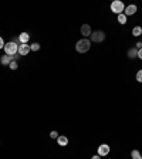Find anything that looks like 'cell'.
Masks as SVG:
<instances>
[{
    "label": "cell",
    "instance_id": "8",
    "mask_svg": "<svg viewBox=\"0 0 142 159\" xmlns=\"http://www.w3.org/2000/svg\"><path fill=\"white\" fill-rule=\"evenodd\" d=\"M30 51H31V50H30V45L28 44H20L19 45V51H17V53H19L20 55H27Z\"/></svg>",
    "mask_w": 142,
    "mask_h": 159
},
{
    "label": "cell",
    "instance_id": "13",
    "mask_svg": "<svg viewBox=\"0 0 142 159\" xmlns=\"http://www.w3.org/2000/svg\"><path fill=\"white\" fill-rule=\"evenodd\" d=\"M141 34H142V27L137 26V27H134V28H132V36H135V37H139Z\"/></svg>",
    "mask_w": 142,
    "mask_h": 159
},
{
    "label": "cell",
    "instance_id": "20",
    "mask_svg": "<svg viewBox=\"0 0 142 159\" xmlns=\"http://www.w3.org/2000/svg\"><path fill=\"white\" fill-rule=\"evenodd\" d=\"M4 45H6V43H4L3 37H0V50H1V48H4Z\"/></svg>",
    "mask_w": 142,
    "mask_h": 159
},
{
    "label": "cell",
    "instance_id": "21",
    "mask_svg": "<svg viewBox=\"0 0 142 159\" xmlns=\"http://www.w3.org/2000/svg\"><path fill=\"white\" fill-rule=\"evenodd\" d=\"M135 45H137V48H138V50H141V48H142V43H141V41H138Z\"/></svg>",
    "mask_w": 142,
    "mask_h": 159
},
{
    "label": "cell",
    "instance_id": "24",
    "mask_svg": "<svg viewBox=\"0 0 142 159\" xmlns=\"http://www.w3.org/2000/svg\"><path fill=\"white\" fill-rule=\"evenodd\" d=\"M134 159H142V156H138V158H134Z\"/></svg>",
    "mask_w": 142,
    "mask_h": 159
},
{
    "label": "cell",
    "instance_id": "12",
    "mask_svg": "<svg viewBox=\"0 0 142 159\" xmlns=\"http://www.w3.org/2000/svg\"><path fill=\"white\" fill-rule=\"evenodd\" d=\"M128 57L129 58H137L138 57V48L137 47H132L128 50Z\"/></svg>",
    "mask_w": 142,
    "mask_h": 159
},
{
    "label": "cell",
    "instance_id": "23",
    "mask_svg": "<svg viewBox=\"0 0 142 159\" xmlns=\"http://www.w3.org/2000/svg\"><path fill=\"white\" fill-rule=\"evenodd\" d=\"M91 159H101V156H99V155H94Z\"/></svg>",
    "mask_w": 142,
    "mask_h": 159
},
{
    "label": "cell",
    "instance_id": "2",
    "mask_svg": "<svg viewBox=\"0 0 142 159\" xmlns=\"http://www.w3.org/2000/svg\"><path fill=\"white\" fill-rule=\"evenodd\" d=\"M17 51H19V45L16 44L14 41H9V43H6L4 45V53L7 54V55H16L17 54Z\"/></svg>",
    "mask_w": 142,
    "mask_h": 159
},
{
    "label": "cell",
    "instance_id": "16",
    "mask_svg": "<svg viewBox=\"0 0 142 159\" xmlns=\"http://www.w3.org/2000/svg\"><path fill=\"white\" fill-rule=\"evenodd\" d=\"M131 156H132V159H134V158H138V156H141V154H139V151L134 149V151L131 152Z\"/></svg>",
    "mask_w": 142,
    "mask_h": 159
},
{
    "label": "cell",
    "instance_id": "7",
    "mask_svg": "<svg viewBox=\"0 0 142 159\" xmlns=\"http://www.w3.org/2000/svg\"><path fill=\"white\" fill-rule=\"evenodd\" d=\"M91 26L90 24H82L81 26V34H82V37H88V36H91Z\"/></svg>",
    "mask_w": 142,
    "mask_h": 159
},
{
    "label": "cell",
    "instance_id": "17",
    "mask_svg": "<svg viewBox=\"0 0 142 159\" xmlns=\"http://www.w3.org/2000/svg\"><path fill=\"white\" fill-rule=\"evenodd\" d=\"M58 132H57V131H51V134H50V138H51V139H57V138H58Z\"/></svg>",
    "mask_w": 142,
    "mask_h": 159
},
{
    "label": "cell",
    "instance_id": "14",
    "mask_svg": "<svg viewBox=\"0 0 142 159\" xmlns=\"http://www.w3.org/2000/svg\"><path fill=\"white\" fill-rule=\"evenodd\" d=\"M117 17H118V23H119V24H125V23H126V20H128V17H126V16H125L124 13L118 14Z\"/></svg>",
    "mask_w": 142,
    "mask_h": 159
},
{
    "label": "cell",
    "instance_id": "4",
    "mask_svg": "<svg viewBox=\"0 0 142 159\" xmlns=\"http://www.w3.org/2000/svg\"><path fill=\"white\" fill-rule=\"evenodd\" d=\"M90 37H91L90 41H93V43H102V41L105 40V33L101 31V30H97L94 33H91Z\"/></svg>",
    "mask_w": 142,
    "mask_h": 159
},
{
    "label": "cell",
    "instance_id": "10",
    "mask_svg": "<svg viewBox=\"0 0 142 159\" xmlns=\"http://www.w3.org/2000/svg\"><path fill=\"white\" fill-rule=\"evenodd\" d=\"M57 143H58L60 146H67V145H68V138L64 135H60L57 138Z\"/></svg>",
    "mask_w": 142,
    "mask_h": 159
},
{
    "label": "cell",
    "instance_id": "15",
    "mask_svg": "<svg viewBox=\"0 0 142 159\" xmlns=\"http://www.w3.org/2000/svg\"><path fill=\"white\" fill-rule=\"evenodd\" d=\"M30 50L31 51H39L40 50V44L39 43H33V44L30 45Z\"/></svg>",
    "mask_w": 142,
    "mask_h": 159
},
{
    "label": "cell",
    "instance_id": "19",
    "mask_svg": "<svg viewBox=\"0 0 142 159\" xmlns=\"http://www.w3.org/2000/svg\"><path fill=\"white\" fill-rule=\"evenodd\" d=\"M9 67L11 68V70H17V63H16V61H11Z\"/></svg>",
    "mask_w": 142,
    "mask_h": 159
},
{
    "label": "cell",
    "instance_id": "5",
    "mask_svg": "<svg viewBox=\"0 0 142 159\" xmlns=\"http://www.w3.org/2000/svg\"><path fill=\"white\" fill-rule=\"evenodd\" d=\"M108 154H110V146L107 143H102L98 146V155L99 156H107Z\"/></svg>",
    "mask_w": 142,
    "mask_h": 159
},
{
    "label": "cell",
    "instance_id": "3",
    "mask_svg": "<svg viewBox=\"0 0 142 159\" xmlns=\"http://www.w3.org/2000/svg\"><path fill=\"white\" fill-rule=\"evenodd\" d=\"M124 10H125V4H124L121 0H114V1L111 3V12L115 13L117 16L121 14V13H124Z\"/></svg>",
    "mask_w": 142,
    "mask_h": 159
},
{
    "label": "cell",
    "instance_id": "6",
    "mask_svg": "<svg viewBox=\"0 0 142 159\" xmlns=\"http://www.w3.org/2000/svg\"><path fill=\"white\" fill-rule=\"evenodd\" d=\"M137 13V6L135 4H129L128 7H125V10H124V14L128 17V16H132V14H135Z\"/></svg>",
    "mask_w": 142,
    "mask_h": 159
},
{
    "label": "cell",
    "instance_id": "18",
    "mask_svg": "<svg viewBox=\"0 0 142 159\" xmlns=\"http://www.w3.org/2000/svg\"><path fill=\"white\" fill-rule=\"evenodd\" d=\"M137 81H138V83H142V70H139V71L137 72Z\"/></svg>",
    "mask_w": 142,
    "mask_h": 159
},
{
    "label": "cell",
    "instance_id": "9",
    "mask_svg": "<svg viewBox=\"0 0 142 159\" xmlns=\"http://www.w3.org/2000/svg\"><path fill=\"white\" fill-rule=\"evenodd\" d=\"M11 61H13V57H11V55H7V54L1 55V58H0V63H1L3 66H10Z\"/></svg>",
    "mask_w": 142,
    "mask_h": 159
},
{
    "label": "cell",
    "instance_id": "11",
    "mask_svg": "<svg viewBox=\"0 0 142 159\" xmlns=\"http://www.w3.org/2000/svg\"><path fill=\"white\" fill-rule=\"evenodd\" d=\"M28 40H30V36H28L27 33H22V34L19 36L20 44H28Z\"/></svg>",
    "mask_w": 142,
    "mask_h": 159
},
{
    "label": "cell",
    "instance_id": "22",
    "mask_svg": "<svg viewBox=\"0 0 142 159\" xmlns=\"http://www.w3.org/2000/svg\"><path fill=\"white\" fill-rule=\"evenodd\" d=\"M138 57L142 60V48H141V50H138Z\"/></svg>",
    "mask_w": 142,
    "mask_h": 159
},
{
    "label": "cell",
    "instance_id": "1",
    "mask_svg": "<svg viewBox=\"0 0 142 159\" xmlns=\"http://www.w3.org/2000/svg\"><path fill=\"white\" fill-rule=\"evenodd\" d=\"M91 48V41L88 40V39H81V40H78L77 41V44H75V50L78 51V53H87L88 50Z\"/></svg>",
    "mask_w": 142,
    "mask_h": 159
}]
</instances>
